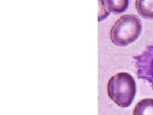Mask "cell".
Wrapping results in <instances>:
<instances>
[{
	"label": "cell",
	"mask_w": 153,
	"mask_h": 115,
	"mask_svg": "<svg viewBox=\"0 0 153 115\" xmlns=\"http://www.w3.org/2000/svg\"><path fill=\"white\" fill-rule=\"evenodd\" d=\"M110 13H111L108 11V10L105 5L104 0H98V22H101L102 21L108 17Z\"/></svg>",
	"instance_id": "52a82bcc"
},
{
	"label": "cell",
	"mask_w": 153,
	"mask_h": 115,
	"mask_svg": "<svg viewBox=\"0 0 153 115\" xmlns=\"http://www.w3.org/2000/svg\"><path fill=\"white\" fill-rule=\"evenodd\" d=\"M133 115H153V99L140 100L134 108Z\"/></svg>",
	"instance_id": "8992f818"
},
{
	"label": "cell",
	"mask_w": 153,
	"mask_h": 115,
	"mask_svg": "<svg viewBox=\"0 0 153 115\" xmlns=\"http://www.w3.org/2000/svg\"><path fill=\"white\" fill-rule=\"evenodd\" d=\"M137 92L135 81L126 72H119L112 76L107 84L108 97L119 106H130Z\"/></svg>",
	"instance_id": "6da1fadb"
},
{
	"label": "cell",
	"mask_w": 153,
	"mask_h": 115,
	"mask_svg": "<svg viewBox=\"0 0 153 115\" xmlns=\"http://www.w3.org/2000/svg\"><path fill=\"white\" fill-rule=\"evenodd\" d=\"M105 5L110 13L120 14L126 11L130 0H104Z\"/></svg>",
	"instance_id": "5b68a950"
},
{
	"label": "cell",
	"mask_w": 153,
	"mask_h": 115,
	"mask_svg": "<svg viewBox=\"0 0 153 115\" xmlns=\"http://www.w3.org/2000/svg\"><path fill=\"white\" fill-rule=\"evenodd\" d=\"M135 8L142 18L153 19V0H136Z\"/></svg>",
	"instance_id": "277c9868"
},
{
	"label": "cell",
	"mask_w": 153,
	"mask_h": 115,
	"mask_svg": "<svg viewBox=\"0 0 153 115\" xmlns=\"http://www.w3.org/2000/svg\"><path fill=\"white\" fill-rule=\"evenodd\" d=\"M138 78L146 80L153 87V45L147 47L140 55L134 56Z\"/></svg>",
	"instance_id": "3957f363"
},
{
	"label": "cell",
	"mask_w": 153,
	"mask_h": 115,
	"mask_svg": "<svg viewBox=\"0 0 153 115\" xmlns=\"http://www.w3.org/2000/svg\"><path fill=\"white\" fill-rule=\"evenodd\" d=\"M142 21L135 14H126L115 22L111 30V39L113 44L124 47L135 42L141 34Z\"/></svg>",
	"instance_id": "7a4b0ae2"
}]
</instances>
